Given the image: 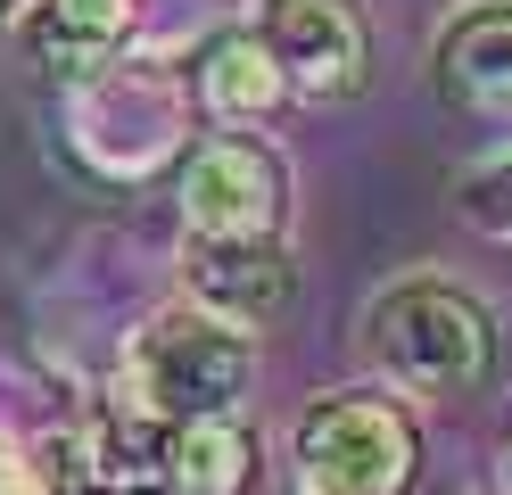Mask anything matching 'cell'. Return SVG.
Listing matches in <instances>:
<instances>
[{
	"label": "cell",
	"instance_id": "obj_1",
	"mask_svg": "<svg viewBox=\"0 0 512 495\" xmlns=\"http://www.w3.org/2000/svg\"><path fill=\"white\" fill-rule=\"evenodd\" d=\"M116 388H124V405L157 413L166 429L240 421L248 388H256V347H248V330H223L199 306H157V314H141L133 339H124Z\"/></svg>",
	"mask_w": 512,
	"mask_h": 495
},
{
	"label": "cell",
	"instance_id": "obj_2",
	"mask_svg": "<svg viewBox=\"0 0 512 495\" xmlns=\"http://www.w3.org/2000/svg\"><path fill=\"white\" fill-rule=\"evenodd\" d=\"M364 347L405 396H463L496 363V322L463 281H389L364 314Z\"/></svg>",
	"mask_w": 512,
	"mask_h": 495
},
{
	"label": "cell",
	"instance_id": "obj_3",
	"mask_svg": "<svg viewBox=\"0 0 512 495\" xmlns=\"http://www.w3.org/2000/svg\"><path fill=\"white\" fill-rule=\"evenodd\" d=\"M67 132H75V157L108 182H149L190 149V91L157 66H108V75L75 83L67 99Z\"/></svg>",
	"mask_w": 512,
	"mask_h": 495
},
{
	"label": "cell",
	"instance_id": "obj_4",
	"mask_svg": "<svg viewBox=\"0 0 512 495\" xmlns=\"http://www.w3.org/2000/svg\"><path fill=\"white\" fill-rule=\"evenodd\" d=\"M290 446H298V495H405L422 471L413 413L389 396H323Z\"/></svg>",
	"mask_w": 512,
	"mask_h": 495
},
{
	"label": "cell",
	"instance_id": "obj_5",
	"mask_svg": "<svg viewBox=\"0 0 512 495\" xmlns=\"http://www.w3.org/2000/svg\"><path fill=\"white\" fill-rule=\"evenodd\" d=\"M290 174L256 132H215L182 157V223L190 240H281Z\"/></svg>",
	"mask_w": 512,
	"mask_h": 495
},
{
	"label": "cell",
	"instance_id": "obj_6",
	"mask_svg": "<svg viewBox=\"0 0 512 495\" xmlns=\"http://www.w3.org/2000/svg\"><path fill=\"white\" fill-rule=\"evenodd\" d=\"M256 33L306 99H356L372 75V33L356 0H256Z\"/></svg>",
	"mask_w": 512,
	"mask_h": 495
},
{
	"label": "cell",
	"instance_id": "obj_7",
	"mask_svg": "<svg viewBox=\"0 0 512 495\" xmlns=\"http://www.w3.org/2000/svg\"><path fill=\"white\" fill-rule=\"evenodd\" d=\"M182 289L223 330H265L298 306V256L281 240H190L182 248Z\"/></svg>",
	"mask_w": 512,
	"mask_h": 495
},
{
	"label": "cell",
	"instance_id": "obj_8",
	"mask_svg": "<svg viewBox=\"0 0 512 495\" xmlns=\"http://www.w3.org/2000/svg\"><path fill=\"white\" fill-rule=\"evenodd\" d=\"M430 83L463 116H512V0H471L438 25Z\"/></svg>",
	"mask_w": 512,
	"mask_h": 495
},
{
	"label": "cell",
	"instance_id": "obj_9",
	"mask_svg": "<svg viewBox=\"0 0 512 495\" xmlns=\"http://www.w3.org/2000/svg\"><path fill=\"white\" fill-rule=\"evenodd\" d=\"M133 25H141V0H34L17 17L25 58L50 66V75H67V83L108 75L116 50L133 42Z\"/></svg>",
	"mask_w": 512,
	"mask_h": 495
},
{
	"label": "cell",
	"instance_id": "obj_10",
	"mask_svg": "<svg viewBox=\"0 0 512 495\" xmlns=\"http://www.w3.org/2000/svg\"><path fill=\"white\" fill-rule=\"evenodd\" d=\"M83 454H91L100 495H157V487H174V429L157 413H141V405H124V396L108 413H91Z\"/></svg>",
	"mask_w": 512,
	"mask_h": 495
},
{
	"label": "cell",
	"instance_id": "obj_11",
	"mask_svg": "<svg viewBox=\"0 0 512 495\" xmlns=\"http://www.w3.org/2000/svg\"><path fill=\"white\" fill-rule=\"evenodd\" d=\"M199 99L223 124H256V116H273L281 99H290V75H281V58L265 50V33L240 25V33H223V42L199 50Z\"/></svg>",
	"mask_w": 512,
	"mask_h": 495
},
{
	"label": "cell",
	"instance_id": "obj_12",
	"mask_svg": "<svg viewBox=\"0 0 512 495\" xmlns=\"http://www.w3.org/2000/svg\"><path fill=\"white\" fill-rule=\"evenodd\" d=\"M256 471L248 421H190L174 429V495H240Z\"/></svg>",
	"mask_w": 512,
	"mask_h": 495
},
{
	"label": "cell",
	"instance_id": "obj_13",
	"mask_svg": "<svg viewBox=\"0 0 512 495\" xmlns=\"http://www.w3.org/2000/svg\"><path fill=\"white\" fill-rule=\"evenodd\" d=\"M17 495H100L83 454V429H50V438L17 446Z\"/></svg>",
	"mask_w": 512,
	"mask_h": 495
},
{
	"label": "cell",
	"instance_id": "obj_14",
	"mask_svg": "<svg viewBox=\"0 0 512 495\" xmlns=\"http://www.w3.org/2000/svg\"><path fill=\"white\" fill-rule=\"evenodd\" d=\"M455 198H463V215H471L479 231H488V240H504V248H512V157L471 165Z\"/></svg>",
	"mask_w": 512,
	"mask_h": 495
},
{
	"label": "cell",
	"instance_id": "obj_15",
	"mask_svg": "<svg viewBox=\"0 0 512 495\" xmlns=\"http://www.w3.org/2000/svg\"><path fill=\"white\" fill-rule=\"evenodd\" d=\"M0 495H17V446L0 438Z\"/></svg>",
	"mask_w": 512,
	"mask_h": 495
},
{
	"label": "cell",
	"instance_id": "obj_16",
	"mask_svg": "<svg viewBox=\"0 0 512 495\" xmlns=\"http://www.w3.org/2000/svg\"><path fill=\"white\" fill-rule=\"evenodd\" d=\"M496 487H504V495H512V446H504V462H496Z\"/></svg>",
	"mask_w": 512,
	"mask_h": 495
},
{
	"label": "cell",
	"instance_id": "obj_17",
	"mask_svg": "<svg viewBox=\"0 0 512 495\" xmlns=\"http://www.w3.org/2000/svg\"><path fill=\"white\" fill-rule=\"evenodd\" d=\"M25 9H34V0H0V25H9V17H25Z\"/></svg>",
	"mask_w": 512,
	"mask_h": 495
}]
</instances>
